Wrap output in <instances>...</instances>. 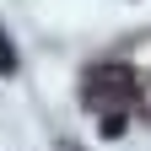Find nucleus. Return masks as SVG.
Masks as SVG:
<instances>
[{
	"label": "nucleus",
	"instance_id": "nucleus-1",
	"mask_svg": "<svg viewBox=\"0 0 151 151\" xmlns=\"http://www.w3.org/2000/svg\"><path fill=\"white\" fill-rule=\"evenodd\" d=\"M135 92H140V81H135V70L129 65H97L86 76V103L92 108H119V103H135Z\"/></svg>",
	"mask_w": 151,
	"mask_h": 151
},
{
	"label": "nucleus",
	"instance_id": "nucleus-2",
	"mask_svg": "<svg viewBox=\"0 0 151 151\" xmlns=\"http://www.w3.org/2000/svg\"><path fill=\"white\" fill-rule=\"evenodd\" d=\"M16 65H22L16 60V43H11V32L0 27V76H16Z\"/></svg>",
	"mask_w": 151,
	"mask_h": 151
},
{
	"label": "nucleus",
	"instance_id": "nucleus-3",
	"mask_svg": "<svg viewBox=\"0 0 151 151\" xmlns=\"http://www.w3.org/2000/svg\"><path fill=\"white\" fill-rule=\"evenodd\" d=\"M103 135H108V140H119V135H124V113H119V108L103 113Z\"/></svg>",
	"mask_w": 151,
	"mask_h": 151
},
{
	"label": "nucleus",
	"instance_id": "nucleus-4",
	"mask_svg": "<svg viewBox=\"0 0 151 151\" xmlns=\"http://www.w3.org/2000/svg\"><path fill=\"white\" fill-rule=\"evenodd\" d=\"M60 151H81V146H76V140H60Z\"/></svg>",
	"mask_w": 151,
	"mask_h": 151
}]
</instances>
